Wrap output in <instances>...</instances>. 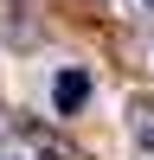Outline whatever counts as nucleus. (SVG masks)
Returning a JSON list of instances; mask_svg holds the SVG:
<instances>
[{
	"mask_svg": "<svg viewBox=\"0 0 154 160\" xmlns=\"http://www.w3.org/2000/svg\"><path fill=\"white\" fill-rule=\"evenodd\" d=\"M0 160H64V154L45 148V141H7V148H0Z\"/></svg>",
	"mask_w": 154,
	"mask_h": 160,
	"instance_id": "nucleus-2",
	"label": "nucleus"
},
{
	"mask_svg": "<svg viewBox=\"0 0 154 160\" xmlns=\"http://www.w3.org/2000/svg\"><path fill=\"white\" fill-rule=\"evenodd\" d=\"M135 141H141V160H154V115H148V122L135 128Z\"/></svg>",
	"mask_w": 154,
	"mask_h": 160,
	"instance_id": "nucleus-3",
	"label": "nucleus"
},
{
	"mask_svg": "<svg viewBox=\"0 0 154 160\" xmlns=\"http://www.w3.org/2000/svg\"><path fill=\"white\" fill-rule=\"evenodd\" d=\"M135 7H141V13H148V19H154V0H135Z\"/></svg>",
	"mask_w": 154,
	"mask_h": 160,
	"instance_id": "nucleus-4",
	"label": "nucleus"
},
{
	"mask_svg": "<svg viewBox=\"0 0 154 160\" xmlns=\"http://www.w3.org/2000/svg\"><path fill=\"white\" fill-rule=\"evenodd\" d=\"M51 102H58V115H77L90 102V71H58V83H51Z\"/></svg>",
	"mask_w": 154,
	"mask_h": 160,
	"instance_id": "nucleus-1",
	"label": "nucleus"
}]
</instances>
